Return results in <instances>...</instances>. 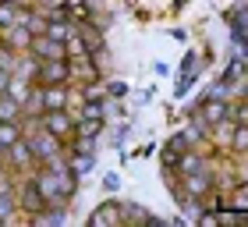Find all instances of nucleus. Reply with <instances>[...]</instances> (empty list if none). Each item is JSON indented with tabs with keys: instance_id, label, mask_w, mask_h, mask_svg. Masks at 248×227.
Instances as JSON below:
<instances>
[{
	"instance_id": "obj_1",
	"label": "nucleus",
	"mask_w": 248,
	"mask_h": 227,
	"mask_svg": "<svg viewBox=\"0 0 248 227\" xmlns=\"http://www.w3.org/2000/svg\"><path fill=\"white\" fill-rule=\"evenodd\" d=\"M25 142H29L32 156H36V163H43V167L57 163L61 156H64V142L57 139V135H50L43 124H36L32 131H25Z\"/></svg>"
},
{
	"instance_id": "obj_2",
	"label": "nucleus",
	"mask_w": 248,
	"mask_h": 227,
	"mask_svg": "<svg viewBox=\"0 0 248 227\" xmlns=\"http://www.w3.org/2000/svg\"><path fill=\"white\" fill-rule=\"evenodd\" d=\"M18 192V210L25 213V217L32 220V217H39L43 210H46V195L39 192V185L32 181V174H25V181H21V188H15Z\"/></svg>"
},
{
	"instance_id": "obj_3",
	"label": "nucleus",
	"mask_w": 248,
	"mask_h": 227,
	"mask_svg": "<svg viewBox=\"0 0 248 227\" xmlns=\"http://www.w3.org/2000/svg\"><path fill=\"white\" fill-rule=\"evenodd\" d=\"M39 124L46 128L50 135H57V139L67 146L75 139V117L67 110H43V117H39Z\"/></svg>"
},
{
	"instance_id": "obj_4",
	"label": "nucleus",
	"mask_w": 248,
	"mask_h": 227,
	"mask_svg": "<svg viewBox=\"0 0 248 227\" xmlns=\"http://www.w3.org/2000/svg\"><path fill=\"white\" fill-rule=\"evenodd\" d=\"M39 85H67L71 82V61L61 57V61H39V75H36Z\"/></svg>"
},
{
	"instance_id": "obj_5",
	"label": "nucleus",
	"mask_w": 248,
	"mask_h": 227,
	"mask_svg": "<svg viewBox=\"0 0 248 227\" xmlns=\"http://www.w3.org/2000/svg\"><path fill=\"white\" fill-rule=\"evenodd\" d=\"M25 53H32L36 61H61V57H67V53H64V43H61V39H50L46 32L32 36L29 47H25Z\"/></svg>"
},
{
	"instance_id": "obj_6",
	"label": "nucleus",
	"mask_w": 248,
	"mask_h": 227,
	"mask_svg": "<svg viewBox=\"0 0 248 227\" xmlns=\"http://www.w3.org/2000/svg\"><path fill=\"white\" fill-rule=\"evenodd\" d=\"M89 224L93 227H110V224H124V206L117 199H107L103 206H96L89 213Z\"/></svg>"
},
{
	"instance_id": "obj_7",
	"label": "nucleus",
	"mask_w": 248,
	"mask_h": 227,
	"mask_svg": "<svg viewBox=\"0 0 248 227\" xmlns=\"http://www.w3.org/2000/svg\"><path fill=\"white\" fill-rule=\"evenodd\" d=\"M227 110H231V103H227V99H223V96H209L206 103L199 107V117L206 121L209 128H217V124H220L223 117H227Z\"/></svg>"
},
{
	"instance_id": "obj_8",
	"label": "nucleus",
	"mask_w": 248,
	"mask_h": 227,
	"mask_svg": "<svg viewBox=\"0 0 248 227\" xmlns=\"http://www.w3.org/2000/svg\"><path fill=\"white\" fill-rule=\"evenodd\" d=\"M67 96H71V82L67 85H43V107L46 110H67Z\"/></svg>"
},
{
	"instance_id": "obj_9",
	"label": "nucleus",
	"mask_w": 248,
	"mask_h": 227,
	"mask_svg": "<svg viewBox=\"0 0 248 227\" xmlns=\"http://www.w3.org/2000/svg\"><path fill=\"white\" fill-rule=\"evenodd\" d=\"M29 39H32V32H29L25 25H7V29H0V43L11 47V50H18V53L29 47Z\"/></svg>"
},
{
	"instance_id": "obj_10",
	"label": "nucleus",
	"mask_w": 248,
	"mask_h": 227,
	"mask_svg": "<svg viewBox=\"0 0 248 227\" xmlns=\"http://www.w3.org/2000/svg\"><path fill=\"white\" fill-rule=\"evenodd\" d=\"M18 192L15 185H7V188H0V224H11V220H18Z\"/></svg>"
},
{
	"instance_id": "obj_11",
	"label": "nucleus",
	"mask_w": 248,
	"mask_h": 227,
	"mask_svg": "<svg viewBox=\"0 0 248 227\" xmlns=\"http://www.w3.org/2000/svg\"><path fill=\"white\" fill-rule=\"evenodd\" d=\"M75 29H78V36H82V43L89 47V53H93V57L103 53V36L96 32V25H93L89 18H85V21H75Z\"/></svg>"
},
{
	"instance_id": "obj_12",
	"label": "nucleus",
	"mask_w": 248,
	"mask_h": 227,
	"mask_svg": "<svg viewBox=\"0 0 248 227\" xmlns=\"http://www.w3.org/2000/svg\"><path fill=\"white\" fill-rule=\"evenodd\" d=\"M185 192L188 195H209L213 192V181H209V170H191V174H185Z\"/></svg>"
},
{
	"instance_id": "obj_13",
	"label": "nucleus",
	"mask_w": 248,
	"mask_h": 227,
	"mask_svg": "<svg viewBox=\"0 0 248 227\" xmlns=\"http://www.w3.org/2000/svg\"><path fill=\"white\" fill-rule=\"evenodd\" d=\"M103 135V117H78L75 121V139H99Z\"/></svg>"
},
{
	"instance_id": "obj_14",
	"label": "nucleus",
	"mask_w": 248,
	"mask_h": 227,
	"mask_svg": "<svg viewBox=\"0 0 248 227\" xmlns=\"http://www.w3.org/2000/svg\"><path fill=\"white\" fill-rule=\"evenodd\" d=\"M64 53H67V61H85V57H93L89 47L82 43V36H78V29H71V36L64 39Z\"/></svg>"
},
{
	"instance_id": "obj_15",
	"label": "nucleus",
	"mask_w": 248,
	"mask_h": 227,
	"mask_svg": "<svg viewBox=\"0 0 248 227\" xmlns=\"http://www.w3.org/2000/svg\"><path fill=\"white\" fill-rule=\"evenodd\" d=\"M78 89H82V103H85V99H89V103H107V96H110L107 85L99 82V78H93V82H82Z\"/></svg>"
},
{
	"instance_id": "obj_16",
	"label": "nucleus",
	"mask_w": 248,
	"mask_h": 227,
	"mask_svg": "<svg viewBox=\"0 0 248 227\" xmlns=\"http://www.w3.org/2000/svg\"><path fill=\"white\" fill-rule=\"evenodd\" d=\"M18 139H25L21 121H0V142H4V146H15Z\"/></svg>"
},
{
	"instance_id": "obj_17",
	"label": "nucleus",
	"mask_w": 248,
	"mask_h": 227,
	"mask_svg": "<svg viewBox=\"0 0 248 227\" xmlns=\"http://www.w3.org/2000/svg\"><path fill=\"white\" fill-rule=\"evenodd\" d=\"M227 146H231V153H238V156L245 153V156H248V124H234Z\"/></svg>"
},
{
	"instance_id": "obj_18",
	"label": "nucleus",
	"mask_w": 248,
	"mask_h": 227,
	"mask_svg": "<svg viewBox=\"0 0 248 227\" xmlns=\"http://www.w3.org/2000/svg\"><path fill=\"white\" fill-rule=\"evenodd\" d=\"M0 121H21V103L11 99L7 93L0 96Z\"/></svg>"
},
{
	"instance_id": "obj_19",
	"label": "nucleus",
	"mask_w": 248,
	"mask_h": 227,
	"mask_svg": "<svg viewBox=\"0 0 248 227\" xmlns=\"http://www.w3.org/2000/svg\"><path fill=\"white\" fill-rule=\"evenodd\" d=\"M18 50H11V47H4L0 43V71H7V75H15V67H18Z\"/></svg>"
},
{
	"instance_id": "obj_20",
	"label": "nucleus",
	"mask_w": 248,
	"mask_h": 227,
	"mask_svg": "<svg viewBox=\"0 0 248 227\" xmlns=\"http://www.w3.org/2000/svg\"><path fill=\"white\" fill-rule=\"evenodd\" d=\"M71 29H75V21H46V36L50 39H67V36H71Z\"/></svg>"
},
{
	"instance_id": "obj_21",
	"label": "nucleus",
	"mask_w": 248,
	"mask_h": 227,
	"mask_svg": "<svg viewBox=\"0 0 248 227\" xmlns=\"http://www.w3.org/2000/svg\"><path fill=\"white\" fill-rule=\"evenodd\" d=\"M64 11H67L71 21H85L89 18V4L85 0H64Z\"/></svg>"
},
{
	"instance_id": "obj_22",
	"label": "nucleus",
	"mask_w": 248,
	"mask_h": 227,
	"mask_svg": "<svg viewBox=\"0 0 248 227\" xmlns=\"http://www.w3.org/2000/svg\"><path fill=\"white\" fill-rule=\"evenodd\" d=\"M15 15H18V4H11V0H0V29L15 25Z\"/></svg>"
},
{
	"instance_id": "obj_23",
	"label": "nucleus",
	"mask_w": 248,
	"mask_h": 227,
	"mask_svg": "<svg viewBox=\"0 0 248 227\" xmlns=\"http://www.w3.org/2000/svg\"><path fill=\"white\" fill-rule=\"evenodd\" d=\"M231 206H234V210H248V181H241V185L234 188V195H231Z\"/></svg>"
},
{
	"instance_id": "obj_24",
	"label": "nucleus",
	"mask_w": 248,
	"mask_h": 227,
	"mask_svg": "<svg viewBox=\"0 0 248 227\" xmlns=\"http://www.w3.org/2000/svg\"><path fill=\"white\" fill-rule=\"evenodd\" d=\"M124 220H153V213L142 206H124Z\"/></svg>"
},
{
	"instance_id": "obj_25",
	"label": "nucleus",
	"mask_w": 248,
	"mask_h": 227,
	"mask_svg": "<svg viewBox=\"0 0 248 227\" xmlns=\"http://www.w3.org/2000/svg\"><path fill=\"white\" fill-rule=\"evenodd\" d=\"M107 93L110 96H124V82H107Z\"/></svg>"
},
{
	"instance_id": "obj_26",
	"label": "nucleus",
	"mask_w": 248,
	"mask_h": 227,
	"mask_svg": "<svg viewBox=\"0 0 248 227\" xmlns=\"http://www.w3.org/2000/svg\"><path fill=\"white\" fill-rule=\"evenodd\" d=\"M7 78H11L7 71H0V96H4V93H7Z\"/></svg>"
},
{
	"instance_id": "obj_27",
	"label": "nucleus",
	"mask_w": 248,
	"mask_h": 227,
	"mask_svg": "<svg viewBox=\"0 0 248 227\" xmlns=\"http://www.w3.org/2000/svg\"><path fill=\"white\" fill-rule=\"evenodd\" d=\"M238 181H248V163H241V170H238Z\"/></svg>"
},
{
	"instance_id": "obj_28",
	"label": "nucleus",
	"mask_w": 248,
	"mask_h": 227,
	"mask_svg": "<svg viewBox=\"0 0 248 227\" xmlns=\"http://www.w3.org/2000/svg\"><path fill=\"white\" fill-rule=\"evenodd\" d=\"M0 160H7V146L4 142H0Z\"/></svg>"
}]
</instances>
